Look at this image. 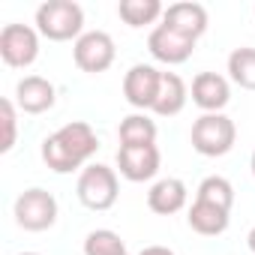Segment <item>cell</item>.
Instances as JSON below:
<instances>
[{
	"label": "cell",
	"mask_w": 255,
	"mask_h": 255,
	"mask_svg": "<svg viewBox=\"0 0 255 255\" xmlns=\"http://www.w3.org/2000/svg\"><path fill=\"white\" fill-rule=\"evenodd\" d=\"M96 150H99V138L93 132V126L84 120L63 123L60 129L42 138V147H39L42 162L54 174H72L78 168H87Z\"/></svg>",
	"instance_id": "1"
},
{
	"label": "cell",
	"mask_w": 255,
	"mask_h": 255,
	"mask_svg": "<svg viewBox=\"0 0 255 255\" xmlns=\"http://www.w3.org/2000/svg\"><path fill=\"white\" fill-rule=\"evenodd\" d=\"M36 30L51 42H69L84 33V9L75 0H45L36 9Z\"/></svg>",
	"instance_id": "2"
},
{
	"label": "cell",
	"mask_w": 255,
	"mask_h": 255,
	"mask_svg": "<svg viewBox=\"0 0 255 255\" xmlns=\"http://www.w3.org/2000/svg\"><path fill=\"white\" fill-rule=\"evenodd\" d=\"M189 141H192V150L201 153V156H225L231 153L234 141H237V126L228 114H201L192 129H189Z\"/></svg>",
	"instance_id": "3"
},
{
	"label": "cell",
	"mask_w": 255,
	"mask_h": 255,
	"mask_svg": "<svg viewBox=\"0 0 255 255\" xmlns=\"http://www.w3.org/2000/svg\"><path fill=\"white\" fill-rule=\"evenodd\" d=\"M75 195L87 210H111L117 204L120 195V180L117 171L102 165V162H90L87 168H81L78 183H75Z\"/></svg>",
	"instance_id": "4"
},
{
	"label": "cell",
	"mask_w": 255,
	"mask_h": 255,
	"mask_svg": "<svg viewBox=\"0 0 255 255\" xmlns=\"http://www.w3.org/2000/svg\"><path fill=\"white\" fill-rule=\"evenodd\" d=\"M57 198L42 189V186H30L24 189L18 198H15V207H12V216H15V225L24 228V231H48L54 222H57Z\"/></svg>",
	"instance_id": "5"
},
{
	"label": "cell",
	"mask_w": 255,
	"mask_h": 255,
	"mask_svg": "<svg viewBox=\"0 0 255 255\" xmlns=\"http://www.w3.org/2000/svg\"><path fill=\"white\" fill-rule=\"evenodd\" d=\"M114 57H117V48H114L111 33H105V30H84L72 45V60L87 75H99V72L111 69Z\"/></svg>",
	"instance_id": "6"
},
{
	"label": "cell",
	"mask_w": 255,
	"mask_h": 255,
	"mask_svg": "<svg viewBox=\"0 0 255 255\" xmlns=\"http://www.w3.org/2000/svg\"><path fill=\"white\" fill-rule=\"evenodd\" d=\"M0 57L12 69H27L39 57V30L30 24H6L0 30Z\"/></svg>",
	"instance_id": "7"
},
{
	"label": "cell",
	"mask_w": 255,
	"mask_h": 255,
	"mask_svg": "<svg viewBox=\"0 0 255 255\" xmlns=\"http://www.w3.org/2000/svg\"><path fill=\"white\" fill-rule=\"evenodd\" d=\"M159 84H162V69L150 63H135L123 75V99L138 111H150L156 102Z\"/></svg>",
	"instance_id": "8"
},
{
	"label": "cell",
	"mask_w": 255,
	"mask_h": 255,
	"mask_svg": "<svg viewBox=\"0 0 255 255\" xmlns=\"http://www.w3.org/2000/svg\"><path fill=\"white\" fill-rule=\"evenodd\" d=\"M147 51L153 54V60L165 63V66H177V63H186L195 51V39L165 27V24H156L147 36Z\"/></svg>",
	"instance_id": "9"
},
{
	"label": "cell",
	"mask_w": 255,
	"mask_h": 255,
	"mask_svg": "<svg viewBox=\"0 0 255 255\" xmlns=\"http://www.w3.org/2000/svg\"><path fill=\"white\" fill-rule=\"evenodd\" d=\"M159 165H162V156H159L156 144H147V147H117V171H120V177H126L129 183L153 180L159 174Z\"/></svg>",
	"instance_id": "10"
},
{
	"label": "cell",
	"mask_w": 255,
	"mask_h": 255,
	"mask_svg": "<svg viewBox=\"0 0 255 255\" xmlns=\"http://www.w3.org/2000/svg\"><path fill=\"white\" fill-rule=\"evenodd\" d=\"M57 102V87L42 75H24L15 84V105L24 114H45Z\"/></svg>",
	"instance_id": "11"
},
{
	"label": "cell",
	"mask_w": 255,
	"mask_h": 255,
	"mask_svg": "<svg viewBox=\"0 0 255 255\" xmlns=\"http://www.w3.org/2000/svg\"><path fill=\"white\" fill-rule=\"evenodd\" d=\"M192 102L204 114H219L231 102V84L219 72H198L192 78Z\"/></svg>",
	"instance_id": "12"
},
{
	"label": "cell",
	"mask_w": 255,
	"mask_h": 255,
	"mask_svg": "<svg viewBox=\"0 0 255 255\" xmlns=\"http://www.w3.org/2000/svg\"><path fill=\"white\" fill-rule=\"evenodd\" d=\"M162 24L198 42V39L207 33V24H210V18H207V9H204L201 3H192V0H180V3H171V6H165Z\"/></svg>",
	"instance_id": "13"
},
{
	"label": "cell",
	"mask_w": 255,
	"mask_h": 255,
	"mask_svg": "<svg viewBox=\"0 0 255 255\" xmlns=\"http://www.w3.org/2000/svg\"><path fill=\"white\" fill-rule=\"evenodd\" d=\"M186 201H189V189L180 177H162L147 192V207L156 216H174L186 207Z\"/></svg>",
	"instance_id": "14"
},
{
	"label": "cell",
	"mask_w": 255,
	"mask_h": 255,
	"mask_svg": "<svg viewBox=\"0 0 255 255\" xmlns=\"http://www.w3.org/2000/svg\"><path fill=\"white\" fill-rule=\"evenodd\" d=\"M186 222H189V228H192L195 234H201V237H219V234H225V231H228L231 210H225V207H216V204H210V201L195 198V201H192V207L186 210Z\"/></svg>",
	"instance_id": "15"
},
{
	"label": "cell",
	"mask_w": 255,
	"mask_h": 255,
	"mask_svg": "<svg viewBox=\"0 0 255 255\" xmlns=\"http://www.w3.org/2000/svg\"><path fill=\"white\" fill-rule=\"evenodd\" d=\"M117 138H120V147H147V144H156V123L144 111L126 114L120 120V126H117Z\"/></svg>",
	"instance_id": "16"
},
{
	"label": "cell",
	"mask_w": 255,
	"mask_h": 255,
	"mask_svg": "<svg viewBox=\"0 0 255 255\" xmlns=\"http://www.w3.org/2000/svg\"><path fill=\"white\" fill-rule=\"evenodd\" d=\"M186 99H189L186 81L177 72H162V84H159V93H156V102L150 111L159 117H174L186 108Z\"/></svg>",
	"instance_id": "17"
},
{
	"label": "cell",
	"mask_w": 255,
	"mask_h": 255,
	"mask_svg": "<svg viewBox=\"0 0 255 255\" xmlns=\"http://www.w3.org/2000/svg\"><path fill=\"white\" fill-rule=\"evenodd\" d=\"M117 15L129 27H144V24H153V21L162 18L165 6L159 3V0H120Z\"/></svg>",
	"instance_id": "18"
},
{
	"label": "cell",
	"mask_w": 255,
	"mask_h": 255,
	"mask_svg": "<svg viewBox=\"0 0 255 255\" xmlns=\"http://www.w3.org/2000/svg\"><path fill=\"white\" fill-rule=\"evenodd\" d=\"M228 78L237 87L255 93V48L252 45H240L228 54Z\"/></svg>",
	"instance_id": "19"
},
{
	"label": "cell",
	"mask_w": 255,
	"mask_h": 255,
	"mask_svg": "<svg viewBox=\"0 0 255 255\" xmlns=\"http://www.w3.org/2000/svg\"><path fill=\"white\" fill-rule=\"evenodd\" d=\"M195 198H201V201H210V204H216V207L231 210V207H234V186H231V180H228V177L210 174V177H204V180L198 183Z\"/></svg>",
	"instance_id": "20"
},
{
	"label": "cell",
	"mask_w": 255,
	"mask_h": 255,
	"mask_svg": "<svg viewBox=\"0 0 255 255\" xmlns=\"http://www.w3.org/2000/svg\"><path fill=\"white\" fill-rule=\"evenodd\" d=\"M126 243L111 228H96L84 237V255H123Z\"/></svg>",
	"instance_id": "21"
},
{
	"label": "cell",
	"mask_w": 255,
	"mask_h": 255,
	"mask_svg": "<svg viewBox=\"0 0 255 255\" xmlns=\"http://www.w3.org/2000/svg\"><path fill=\"white\" fill-rule=\"evenodd\" d=\"M0 120H3V141H0V153H9L18 138V105L15 99H0Z\"/></svg>",
	"instance_id": "22"
},
{
	"label": "cell",
	"mask_w": 255,
	"mask_h": 255,
	"mask_svg": "<svg viewBox=\"0 0 255 255\" xmlns=\"http://www.w3.org/2000/svg\"><path fill=\"white\" fill-rule=\"evenodd\" d=\"M138 255H177L174 249H168V246H159V243H153V246H144Z\"/></svg>",
	"instance_id": "23"
},
{
	"label": "cell",
	"mask_w": 255,
	"mask_h": 255,
	"mask_svg": "<svg viewBox=\"0 0 255 255\" xmlns=\"http://www.w3.org/2000/svg\"><path fill=\"white\" fill-rule=\"evenodd\" d=\"M246 246H249V252L255 255V225L249 228V234H246Z\"/></svg>",
	"instance_id": "24"
},
{
	"label": "cell",
	"mask_w": 255,
	"mask_h": 255,
	"mask_svg": "<svg viewBox=\"0 0 255 255\" xmlns=\"http://www.w3.org/2000/svg\"><path fill=\"white\" fill-rule=\"evenodd\" d=\"M249 168H252V177H255V150H252V159H249Z\"/></svg>",
	"instance_id": "25"
},
{
	"label": "cell",
	"mask_w": 255,
	"mask_h": 255,
	"mask_svg": "<svg viewBox=\"0 0 255 255\" xmlns=\"http://www.w3.org/2000/svg\"><path fill=\"white\" fill-rule=\"evenodd\" d=\"M18 255H39V252H18Z\"/></svg>",
	"instance_id": "26"
},
{
	"label": "cell",
	"mask_w": 255,
	"mask_h": 255,
	"mask_svg": "<svg viewBox=\"0 0 255 255\" xmlns=\"http://www.w3.org/2000/svg\"><path fill=\"white\" fill-rule=\"evenodd\" d=\"M252 15H255V6H252Z\"/></svg>",
	"instance_id": "27"
},
{
	"label": "cell",
	"mask_w": 255,
	"mask_h": 255,
	"mask_svg": "<svg viewBox=\"0 0 255 255\" xmlns=\"http://www.w3.org/2000/svg\"><path fill=\"white\" fill-rule=\"evenodd\" d=\"M123 255H129V252H123Z\"/></svg>",
	"instance_id": "28"
}]
</instances>
